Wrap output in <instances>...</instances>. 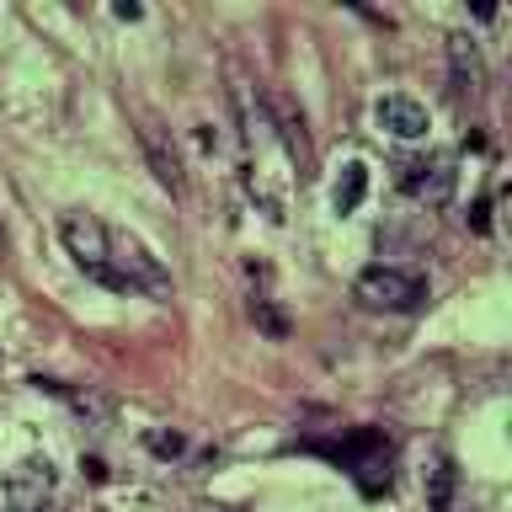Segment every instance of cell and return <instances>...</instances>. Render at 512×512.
<instances>
[{"mask_svg": "<svg viewBox=\"0 0 512 512\" xmlns=\"http://www.w3.org/2000/svg\"><path fill=\"white\" fill-rule=\"evenodd\" d=\"M59 235H64V246H70L75 267L86 272L91 283L112 288V294H128L123 278H118V267H112V230H107L102 219H91V214H64Z\"/></svg>", "mask_w": 512, "mask_h": 512, "instance_id": "1", "label": "cell"}, {"mask_svg": "<svg viewBox=\"0 0 512 512\" xmlns=\"http://www.w3.org/2000/svg\"><path fill=\"white\" fill-rule=\"evenodd\" d=\"M352 299L363 304V310H390V315H411L427 304V283L416 278L406 267H363L358 278H352Z\"/></svg>", "mask_w": 512, "mask_h": 512, "instance_id": "2", "label": "cell"}, {"mask_svg": "<svg viewBox=\"0 0 512 512\" xmlns=\"http://www.w3.org/2000/svg\"><path fill=\"white\" fill-rule=\"evenodd\" d=\"M112 267H118V278L128 294H144V299H171V272L160 267V256H150V246L134 235H112Z\"/></svg>", "mask_w": 512, "mask_h": 512, "instance_id": "3", "label": "cell"}, {"mask_svg": "<svg viewBox=\"0 0 512 512\" xmlns=\"http://www.w3.org/2000/svg\"><path fill=\"white\" fill-rule=\"evenodd\" d=\"M54 491H59V470L48 454H27L11 464V475H6V507L11 512H43L54 502Z\"/></svg>", "mask_w": 512, "mask_h": 512, "instance_id": "4", "label": "cell"}, {"mask_svg": "<svg viewBox=\"0 0 512 512\" xmlns=\"http://www.w3.org/2000/svg\"><path fill=\"white\" fill-rule=\"evenodd\" d=\"M454 182H459V171H454V160H448V155L400 160V187H406L416 203H427V208H448V198H454Z\"/></svg>", "mask_w": 512, "mask_h": 512, "instance_id": "5", "label": "cell"}, {"mask_svg": "<svg viewBox=\"0 0 512 512\" xmlns=\"http://www.w3.org/2000/svg\"><path fill=\"white\" fill-rule=\"evenodd\" d=\"M336 459H347V470L358 475L363 496L390 491V443H384L379 432H352V438L336 448Z\"/></svg>", "mask_w": 512, "mask_h": 512, "instance_id": "6", "label": "cell"}, {"mask_svg": "<svg viewBox=\"0 0 512 512\" xmlns=\"http://www.w3.org/2000/svg\"><path fill=\"white\" fill-rule=\"evenodd\" d=\"M262 107H267V128H272V139L283 144V155H288V166H294V176H310L315 155H310V134H304V112L288 102L283 91H272Z\"/></svg>", "mask_w": 512, "mask_h": 512, "instance_id": "7", "label": "cell"}, {"mask_svg": "<svg viewBox=\"0 0 512 512\" xmlns=\"http://www.w3.org/2000/svg\"><path fill=\"white\" fill-rule=\"evenodd\" d=\"M374 123L384 128V134H395V139H422L427 128H432L427 107L416 102V96H406V91L379 96V102H374Z\"/></svg>", "mask_w": 512, "mask_h": 512, "instance_id": "8", "label": "cell"}, {"mask_svg": "<svg viewBox=\"0 0 512 512\" xmlns=\"http://www.w3.org/2000/svg\"><path fill=\"white\" fill-rule=\"evenodd\" d=\"M139 144H144V160H150L155 182L166 187L171 198H182V192H187V176H182V160H176V150L166 144V134H160L155 123H144V128H139Z\"/></svg>", "mask_w": 512, "mask_h": 512, "instance_id": "9", "label": "cell"}, {"mask_svg": "<svg viewBox=\"0 0 512 512\" xmlns=\"http://www.w3.org/2000/svg\"><path fill=\"white\" fill-rule=\"evenodd\" d=\"M448 64H454V91L459 96H480V86H486V64H480L475 38L454 32V38H448Z\"/></svg>", "mask_w": 512, "mask_h": 512, "instance_id": "10", "label": "cell"}, {"mask_svg": "<svg viewBox=\"0 0 512 512\" xmlns=\"http://www.w3.org/2000/svg\"><path fill=\"white\" fill-rule=\"evenodd\" d=\"M363 198H368V166L363 160H347L342 176H336V187H331V208L336 214H358Z\"/></svg>", "mask_w": 512, "mask_h": 512, "instance_id": "11", "label": "cell"}, {"mask_svg": "<svg viewBox=\"0 0 512 512\" xmlns=\"http://www.w3.org/2000/svg\"><path fill=\"white\" fill-rule=\"evenodd\" d=\"M454 491H459L454 459H438V464L427 470V507H432V512H454Z\"/></svg>", "mask_w": 512, "mask_h": 512, "instance_id": "12", "label": "cell"}, {"mask_svg": "<svg viewBox=\"0 0 512 512\" xmlns=\"http://www.w3.org/2000/svg\"><path fill=\"white\" fill-rule=\"evenodd\" d=\"M251 320L272 336V342H283V336H288V320L272 310V299H251Z\"/></svg>", "mask_w": 512, "mask_h": 512, "instance_id": "13", "label": "cell"}, {"mask_svg": "<svg viewBox=\"0 0 512 512\" xmlns=\"http://www.w3.org/2000/svg\"><path fill=\"white\" fill-rule=\"evenodd\" d=\"M150 448L160 459H171V454H182V438H176V432H150Z\"/></svg>", "mask_w": 512, "mask_h": 512, "instance_id": "14", "label": "cell"}, {"mask_svg": "<svg viewBox=\"0 0 512 512\" xmlns=\"http://www.w3.org/2000/svg\"><path fill=\"white\" fill-rule=\"evenodd\" d=\"M486 214H491V198H480V203H475V214H470V224H475V230H480V235H486V230H491V219H486Z\"/></svg>", "mask_w": 512, "mask_h": 512, "instance_id": "15", "label": "cell"}]
</instances>
